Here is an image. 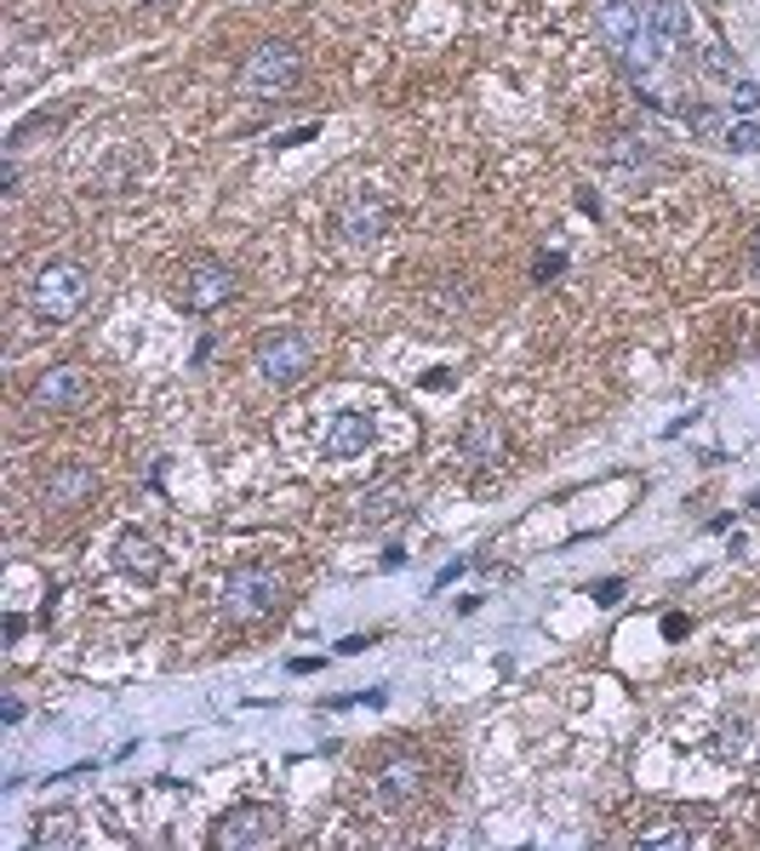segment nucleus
<instances>
[{
    "instance_id": "f257e3e1",
    "label": "nucleus",
    "mask_w": 760,
    "mask_h": 851,
    "mask_svg": "<svg viewBox=\"0 0 760 851\" xmlns=\"http://www.w3.org/2000/svg\"><path fill=\"white\" fill-rule=\"evenodd\" d=\"M86 303H92V269H81L70 258L41 263L35 281H29V309L41 321H75Z\"/></svg>"
},
{
    "instance_id": "f03ea898",
    "label": "nucleus",
    "mask_w": 760,
    "mask_h": 851,
    "mask_svg": "<svg viewBox=\"0 0 760 851\" xmlns=\"http://www.w3.org/2000/svg\"><path fill=\"white\" fill-rule=\"evenodd\" d=\"M601 29H606V41L623 52V63L641 70V75L664 57V41L652 35V12L641 7V0H606V7H601Z\"/></svg>"
},
{
    "instance_id": "7ed1b4c3",
    "label": "nucleus",
    "mask_w": 760,
    "mask_h": 851,
    "mask_svg": "<svg viewBox=\"0 0 760 851\" xmlns=\"http://www.w3.org/2000/svg\"><path fill=\"white\" fill-rule=\"evenodd\" d=\"M252 366H257V384H270V389H292V384H304V378H309V366H315V344H309L304 332L281 326V332H270V337H257V355H252Z\"/></svg>"
},
{
    "instance_id": "20e7f679",
    "label": "nucleus",
    "mask_w": 760,
    "mask_h": 851,
    "mask_svg": "<svg viewBox=\"0 0 760 851\" xmlns=\"http://www.w3.org/2000/svg\"><path fill=\"white\" fill-rule=\"evenodd\" d=\"M281 571L270 566H235L223 577V618L229 623H257V618H270V611L281 606Z\"/></svg>"
},
{
    "instance_id": "39448f33",
    "label": "nucleus",
    "mask_w": 760,
    "mask_h": 851,
    "mask_svg": "<svg viewBox=\"0 0 760 851\" xmlns=\"http://www.w3.org/2000/svg\"><path fill=\"white\" fill-rule=\"evenodd\" d=\"M281 806L270 800H246V806H229L212 829V845L218 851H257V845H275L281 840Z\"/></svg>"
},
{
    "instance_id": "423d86ee",
    "label": "nucleus",
    "mask_w": 760,
    "mask_h": 851,
    "mask_svg": "<svg viewBox=\"0 0 760 851\" xmlns=\"http://www.w3.org/2000/svg\"><path fill=\"white\" fill-rule=\"evenodd\" d=\"M297 75H304V52H297L292 41H263L241 63V92H252V97H281V92L297 86Z\"/></svg>"
},
{
    "instance_id": "0eeeda50",
    "label": "nucleus",
    "mask_w": 760,
    "mask_h": 851,
    "mask_svg": "<svg viewBox=\"0 0 760 851\" xmlns=\"http://www.w3.org/2000/svg\"><path fill=\"white\" fill-rule=\"evenodd\" d=\"M229 297H235V269H229V263L201 258V263H189V269H183V309L212 315V309H223Z\"/></svg>"
},
{
    "instance_id": "6e6552de",
    "label": "nucleus",
    "mask_w": 760,
    "mask_h": 851,
    "mask_svg": "<svg viewBox=\"0 0 760 851\" xmlns=\"http://www.w3.org/2000/svg\"><path fill=\"white\" fill-rule=\"evenodd\" d=\"M86 395H92V378L63 360V366H46V378L35 384L29 406H35V412H75V406H86Z\"/></svg>"
},
{
    "instance_id": "1a4fd4ad",
    "label": "nucleus",
    "mask_w": 760,
    "mask_h": 851,
    "mask_svg": "<svg viewBox=\"0 0 760 851\" xmlns=\"http://www.w3.org/2000/svg\"><path fill=\"white\" fill-rule=\"evenodd\" d=\"M383 229H389V207H383V200H367V195H360V200H349V207H344V218H338V234H344V246H378L383 241Z\"/></svg>"
},
{
    "instance_id": "9d476101",
    "label": "nucleus",
    "mask_w": 760,
    "mask_h": 851,
    "mask_svg": "<svg viewBox=\"0 0 760 851\" xmlns=\"http://www.w3.org/2000/svg\"><path fill=\"white\" fill-rule=\"evenodd\" d=\"M97 492V474L86 469V463H57L52 474H46V486H41V503L46 508H75V503H86Z\"/></svg>"
},
{
    "instance_id": "9b49d317",
    "label": "nucleus",
    "mask_w": 760,
    "mask_h": 851,
    "mask_svg": "<svg viewBox=\"0 0 760 851\" xmlns=\"http://www.w3.org/2000/svg\"><path fill=\"white\" fill-rule=\"evenodd\" d=\"M115 566L131 571V577H160V566H167V549H160L149 532L126 526V532L115 537Z\"/></svg>"
},
{
    "instance_id": "f8f14e48",
    "label": "nucleus",
    "mask_w": 760,
    "mask_h": 851,
    "mask_svg": "<svg viewBox=\"0 0 760 851\" xmlns=\"http://www.w3.org/2000/svg\"><path fill=\"white\" fill-rule=\"evenodd\" d=\"M423 760H412V755H401V760H389L383 771H378V800L383 806H394V811H401V806H412L418 795H423Z\"/></svg>"
},
{
    "instance_id": "ddd939ff",
    "label": "nucleus",
    "mask_w": 760,
    "mask_h": 851,
    "mask_svg": "<svg viewBox=\"0 0 760 851\" xmlns=\"http://www.w3.org/2000/svg\"><path fill=\"white\" fill-rule=\"evenodd\" d=\"M378 440V429H372V418L367 412H338L332 418V429H326V458H367V446Z\"/></svg>"
},
{
    "instance_id": "4468645a",
    "label": "nucleus",
    "mask_w": 760,
    "mask_h": 851,
    "mask_svg": "<svg viewBox=\"0 0 760 851\" xmlns=\"http://www.w3.org/2000/svg\"><path fill=\"white\" fill-rule=\"evenodd\" d=\"M504 452H509V440H504V423H498V418H475V423L464 429V458H469L475 469H498Z\"/></svg>"
},
{
    "instance_id": "2eb2a0df",
    "label": "nucleus",
    "mask_w": 760,
    "mask_h": 851,
    "mask_svg": "<svg viewBox=\"0 0 760 851\" xmlns=\"http://www.w3.org/2000/svg\"><path fill=\"white\" fill-rule=\"evenodd\" d=\"M646 12H652V35L664 41V52L692 41V12H686V0H646Z\"/></svg>"
},
{
    "instance_id": "dca6fc26",
    "label": "nucleus",
    "mask_w": 760,
    "mask_h": 851,
    "mask_svg": "<svg viewBox=\"0 0 760 851\" xmlns=\"http://www.w3.org/2000/svg\"><path fill=\"white\" fill-rule=\"evenodd\" d=\"M138 172H144L138 155H115V160H104V166L92 172V189H97V195H120L126 183H138Z\"/></svg>"
},
{
    "instance_id": "f3484780",
    "label": "nucleus",
    "mask_w": 760,
    "mask_h": 851,
    "mask_svg": "<svg viewBox=\"0 0 760 851\" xmlns=\"http://www.w3.org/2000/svg\"><path fill=\"white\" fill-rule=\"evenodd\" d=\"M407 508V497L394 492V486H383V492H372V497H360V521L367 526H383V521H394Z\"/></svg>"
},
{
    "instance_id": "a211bd4d",
    "label": "nucleus",
    "mask_w": 760,
    "mask_h": 851,
    "mask_svg": "<svg viewBox=\"0 0 760 851\" xmlns=\"http://www.w3.org/2000/svg\"><path fill=\"white\" fill-rule=\"evenodd\" d=\"M715 748H720L726 760H743V755H749V721H743V714H738V721H720Z\"/></svg>"
},
{
    "instance_id": "6ab92c4d",
    "label": "nucleus",
    "mask_w": 760,
    "mask_h": 851,
    "mask_svg": "<svg viewBox=\"0 0 760 851\" xmlns=\"http://www.w3.org/2000/svg\"><path fill=\"white\" fill-rule=\"evenodd\" d=\"M720 149H732V155H760V120H732L726 126V138Z\"/></svg>"
},
{
    "instance_id": "aec40b11",
    "label": "nucleus",
    "mask_w": 760,
    "mask_h": 851,
    "mask_svg": "<svg viewBox=\"0 0 760 851\" xmlns=\"http://www.w3.org/2000/svg\"><path fill=\"white\" fill-rule=\"evenodd\" d=\"M680 115H686L692 132H704L709 144H720V138H726V126H732V115H720V109H680Z\"/></svg>"
},
{
    "instance_id": "412c9836",
    "label": "nucleus",
    "mask_w": 760,
    "mask_h": 851,
    "mask_svg": "<svg viewBox=\"0 0 760 851\" xmlns=\"http://www.w3.org/2000/svg\"><path fill=\"white\" fill-rule=\"evenodd\" d=\"M704 70L720 75V81H738V75H743V70H738V57L726 52V46H709V52H704Z\"/></svg>"
},
{
    "instance_id": "4be33fe9",
    "label": "nucleus",
    "mask_w": 760,
    "mask_h": 851,
    "mask_svg": "<svg viewBox=\"0 0 760 851\" xmlns=\"http://www.w3.org/2000/svg\"><path fill=\"white\" fill-rule=\"evenodd\" d=\"M732 109H738V115H754V109H760V86H754L749 75L732 81Z\"/></svg>"
},
{
    "instance_id": "5701e85b",
    "label": "nucleus",
    "mask_w": 760,
    "mask_h": 851,
    "mask_svg": "<svg viewBox=\"0 0 760 851\" xmlns=\"http://www.w3.org/2000/svg\"><path fill=\"white\" fill-rule=\"evenodd\" d=\"M589 595L601 600V606H618V600H623V577H606V584H594Z\"/></svg>"
},
{
    "instance_id": "b1692460",
    "label": "nucleus",
    "mask_w": 760,
    "mask_h": 851,
    "mask_svg": "<svg viewBox=\"0 0 760 851\" xmlns=\"http://www.w3.org/2000/svg\"><path fill=\"white\" fill-rule=\"evenodd\" d=\"M309 138H320V126H292V132H281V149H292V144H309Z\"/></svg>"
},
{
    "instance_id": "393cba45",
    "label": "nucleus",
    "mask_w": 760,
    "mask_h": 851,
    "mask_svg": "<svg viewBox=\"0 0 760 851\" xmlns=\"http://www.w3.org/2000/svg\"><path fill=\"white\" fill-rule=\"evenodd\" d=\"M560 269H567V258H560V252L538 258V281H555V275H560Z\"/></svg>"
},
{
    "instance_id": "a878e982",
    "label": "nucleus",
    "mask_w": 760,
    "mask_h": 851,
    "mask_svg": "<svg viewBox=\"0 0 760 851\" xmlns=\"http://www.w3.org/2000/svg\"><path fill=\"white\" fill-rule=\"evenodd\" d=\"M0 721L18 726V721H23V703H18V697H7V703H0Z\"/></svg>"
},
{
    "instance_id": "bb28decb",
    "label": "nucleus",
    "mask_w": 760,
    "mask_h": 851,
    "mask_svg": "<svg viewBox=\"0 0 760 851\" xmlns=\"http://www.w3.org/2000/svg\"><path fill=\"white\" fill-rule=\"evenodd\" d=\"M469 560H452V566H441V577H435V589H446V584H457V571H464Z\"/></svg>"
},
{
    "instance_id": "cd10ccee",
    "label": "nucleus",
    "mask_w": 760,
    "mask_h": 851,
    "mask_svg": "<svg viewBox=\"0 0 760 851\" xmlns=\"http://www.w3.org/2000/svg\"><path fill=\"white\" fill-rule=\"evenodd\" d=\"M749 263H754V275H760V229H754V241H749Z\"/></svg>"
}]
</instances>
